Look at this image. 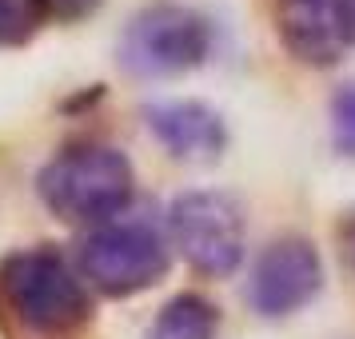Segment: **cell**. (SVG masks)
Segmentation results:
<instances>
[{
	"instance_id": "30bf717a",
	"label": "cell",
	"mask_w": 355,
	"mask_h": 339,
	"mask_svg": "<svg viewBox=\"0 0 355 339\" xmlns=\"http://www.w3.org/2000/svg\"><path fill=\"white\" fill-rule=\"evenodd\" d=\"M49 20V0H0V52L28 49Z\"/></svg>"
},
{
	"instance_id": "4fadbf2b",
	"label": "cell",
	"mask_w": 355,
	"mask_h": 339,
	"mask_svg": "<svg viewBox=\"0 0 355 339\" xmlns=\"http://www.w3.org/2000/svg\"><path fill=\"white\" fill-rule=\"evenodd\" d=\"M336 240H339V256H343V263L355 272V208L343 211V220H339V227H336Z\"/></svg>"
},
{
	"instance_id": "6da1fadb",
	"label": "cell",
	"mask_w": 355,
	"mask_h": 339,
	"mask_svg": "<svg viewBox=\"0 0 355 339\" xmlns=\"http://www.w3.org/2000/svg\"><path fill=\"white\" fill-rule=\"evenodd\" d=\"M92 320V291L56 243L0 256V339H84Z\"/></svg>"
},
{
	"instance_id": "52a82bcc",
	"label": "cell",
	"mask_w": 355,
	"mask_h": 339,
	"mask_svg": "<svg viewBox=\"0 0 355 339\" xmlns=\"http://www.w3.org/2000/svg\"><path fill=\"white\" fill-rule=\"evenodd\" d=\"M279 49L307 68H336L355 49V0H272Z\"/></svg>"
},
{
	"instance_id": "5b68a950",
	"label": "cell",
	"mask_w": 355,
	"mask_h": 339,
	"mask_svg": "<svg viewBox=\"0 0 355 339\" xmlns=\"http://www.w3.org/2000/svg\"><path fill=\"white\" fill-rule=\"evenodd\" d=\"M168 243L204 279H224L243 263V204L220 188H188L168 204Z\"/></svg>"
},
{
	"instance_id": "277c9868",
	"label": "cell",
	"mask_w": 355,
	"mask_h": 339,
	"mask_svg": "<svg viewBox=\"0 0 355 339\" xmlns=\"http://www.w3.org/2000/svg\"><path fill=\"white\" fill-rule=\"evenodd\" d=\"M76 268L84 284L104 299H132L140 291L156 288L168 268L172 252L164 232L152 220H112L88 227L76 243Z\"/></svg>"
},
{
	"instance_id": "5bb4252c",
	"label": "cell",
	"mask_w": 355,
	"mask_h": 339,
	"mask_svg": "<svg viewBox=\"0 0 355 339\" xmlns=\"http://www.w3.org/2000/svg\"><path fill=\"white\" fill-rule=\"evenodd\" d=\"M96 100H104V84H92V88H84V92H76V96H68L60 108L64 112H80V108H92Z\"/></svg>"
},
{
	"instance_id": "ba28073f",
	"label": "cell",
	"mask_w": 355,
	"mask_h": 339,
	"mask_svg": "<svg viewBox=\"0 0 355 339\" xmlns=\"http://www.w3.org/2000/svg\"><path fill=\"white\" fill-rule=\"evenodd\" d=\"M144 128L180 164H216L227 152V124L204 100H152L144 104Z\"/></svg>"
},
{
	"instance_id": "7a4b0ae2",
	"label": "cell",
	"mask_w": 355,
	"mask_h": 339,
	"mask_svg": "<svg viewBox=\"0 0 355 339\" xmlns=\"http://www.w3.org/2000/svg\"><path fill=\"white\" fill-rule=\"evenodd\" d=\"M36 195L56 220L100 227L120 220L136 200V168L108 140H68L40 164Z\"/></svg>"
},
{
	"instance_id": "8fae6325",
	"label": "cell",
	"mask_w": 355,
	"mask_h": 339,
	"mask_svg": "<svg viewBox=\"0 0 355 339\" xmlns=\"http://www.w3.org/2000/svg\"><path fill=\"white\" fill-rule=\"evenodd\" d=\"M327 116H331V144H336V152L355 160V80L336 88Z\"/></svg>"
},
{
	"instance_id": "9c48e42d",
	"label": "cell",
	"mask_w": 355,
	"mask_h": 339,
	"mask_svg": "<svg viewBox=\"0 0 355 339\" xmlns=\"http://www.w3.org/2000/svg\"><path fill=\"white\" fill-rule=\"evenodd\" d=\"M220 336V307L200 291H180L156 311L144 339H216Z\"/></svg>"
},
{
	"instance_id": "8992f818",
	"label": "cell",
	"mask_w": 355,
	"mask_h": 339,
	"mask_svg": "<svg viewBox=\"0 0 355 339\" xmlns=\"http://www.w3.org/2000/svg\"><path fill=\"white\" fill-rule=\"evenodd\" d=\"M323 291V259L307 236H275L259 247L243 284V299L259 320H288Z\"/></svg>"
},
{
	"instance_id": "3957f363",
	"label": "cell",
	"mask_w": 355,
	"mask_h": 339,
	"mask_svg": "<svg viewBox=\"0 0 355 339\" xmlns=\"http://www.w3.org/2000/svg\"><path fill=\"white\" fill-rule=\"evenodd\" d=\"M211 20L180 0H152L136 8L116 40V64L132 80H172L208 60Z\"/></svg>"
},
{
	"instance_id": "7c38bea8",
	"label": "cell",
	"mask_w": 355,
	"mask_h": 339,
	"mask_svg": "<svg viewBox=\"0 0 355 339\" xmlns=\"http://www.w3.org/2000/svg\"><path fill=\"white\" fill-rule=\"evenodd\" d=\"M104 8V0H49V17L56 24H76V20L96 17Z\"/></svg>"
}]
</instances>
